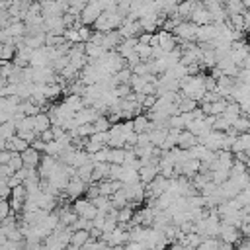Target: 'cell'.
Returning a JSON list of instances; mask_svg holds the SVG:
<instances>
[{"label":"cell","mask_w":250,"mask_h":250,"mask_svg":"<svg viewBox=\"0 0 250 250\" xmlns=\"http://www.w3.org/2000/svg\"><path fill=\"white\" fill-rule=\"evenodd\" d=\"M102 12H104V6L100 4V0H88L86 6H84L82 12H80V20H82L84 25H92L94 20H96Z\"/></svg>","instance_id":"1"},{"label":"cell","mask_w":250,"mask_h":250,"mask_svg":"<svg viewBox=\"0 0 250 250\" xmlns=\"http://www.w3.org/2000/svg\"><path fill=\"white\" fill-rule=\"evenodd\" d=\"M195 29H197V25H195L193 21L182 20V21L172 29V33L180 39V43H182V41H195Z\"/></svg>","instance_id":"2"},{"label":"cell","mask_w":250,"mask_h":250,"mask_svg":"<svg viewBox=\"0 0 250 250\" xmlns=\"http://www.w3.org/2000/svg\"><path fill=\"white\" fill-rule=\"evenodd\" d=\"M129 199V203H137L141 205L145 201V184L139 180V182H133V184H123L121 188Z\"/></svg>","instance_id":"3"},{"label":"cell","mask_w":250,"mask_h":250,"mask_svg":"<svg viewBox=\"0 0 250 250\" xmlns=\"http://www.w3.org/2000/svg\"><path fill=\"white\" fill-rule=\"evenodd\" d=\"M86 186H88V184H86L84 180H80L78 176H74V178H70V180H68V184H66V188H64V193H66V197L72 201V199H76V197L84 195Z\"/></svg>","instance_id":"4"},{"label":"cell","mask_w":250,"mask_h":250,"mask_svg":"<svg viewBox=\"0 0 250 250\" xmlns=\"http://www.w3.org/2000/svg\"><path fill=\"white\" fill-rule=\"evenodd\" d=\"M189 21H193L195 25H203V23H211V12L207 10V6H203L201 2L195 4V8L189 14Z\"/></svg>","instance_id":"5"},{"label":"cell","mask_w":250,"mask_h":250,"mask_svg":"<svg viewBox=\"0 0 250 250\" xmlns=\"http://www.w3.org/2000/svg\"><path fill=\"white\" fill-rule=\"evenodd\" d=\"M219 238L221 240H225V242H230L232 246L242 238V234H240V230H238V227H234V225H225V223H221V230H219Z\"/></svg>","instance_id":"6"},{"label":"cell","mask_w":250,"mask_h":250,"mask_svg":"<svg viewBox=\"0 0 250 250\" xmlns=\"http://www.w3.org/2000/svg\"><path fill=\"white\" fill-rule=\"evenodd\" d=\"M213 37H217V29H215V23H203V25H197L195 29V41L197 43H205V41H211Z\"/></svg>","instance_id":"7"},{"label":"cell","mask_w":250,"mask_h":250,"mask_svg":"<svg viewBox=\"0 0 250 250\" xmlns=\"http://www.w3.org/2000/svg\"><path fill=\"white\" fill-rule=\"evenodd\" d=\"M21 154V160H23V166H27V168H37L39 166V160H41V154L43 152H39L37 148H33L31 145L23 150V152H20Z\"/></svg>","instance_id":"8"},{"label":"cell","mask_w":250,"mask_h":250,"mask_svg":"<svg viewBox=\"0 0 250 250\" xmlns=\"http://www.w3.org/2000/svg\"><path fill=\"white\" fill-rule=\"evenodd\" d=\"M88 238H90V230H86V229H76V230H72V234H70L68 248L78 250V248H82V244H84Z\"/></svg>","instance_id":"9"},{"label":"cell","mask_w":250,"mask_h":250,"mask_svg":"<svg viewBox=\"0 0 250 250\" xmlns=\"http://www.w3.org/2000/svg\"><path fill=\"white\" fill-rule=\"evenodd\" d=\"M121 35H119V31L117 29H109V31H104V39H102V47L105 49V51H109V49H115L119 43H121Z\"/></svg>","instance_id":"10"},{"label":"cell","mask_w":250,"mask_h":250,"mask_svg":"<svg viewBox=\"0 0 250 250\" xmlns=\"http://www.w3.org/2000/svg\"><path fill=\"white\" fill-rule=\"evenodd\" d=\"M195 143H199V141H197V135H193V133L188 131V129H182L180 135H178L176 146H180V148H191Z\"/></svg>","instance_id":"11"},{"label":"cell","mask_w":250,"mask_h":250,"mask_svg":"<svg viewBox=\"0 0 250 250\" xmlns=\"http://www.w3.org/2000/svg\"><path fill=\"white\" fill-rule=\"evenodd\" d=\"M197 2H199V0H180V2L176 4L174 14L180 16L182 20H189V14H191V10L195 8Z\"/></svg>","instance_id":"12"},{"label":"cell","mask_w":250,"mask_h":250,"mask_svg":"<svg viewBox=\"0 0 250 250\" xmlns=\"http://www.w3.org/2000/svg\"><path fill=\"white\" fill-rule=\"evenodd\" d=\"M29 64L31 66H41V64H51L49 57H47V51H45V45L43 47H37L31 51V57H29Z\"/></svg>","instance_id":"13"},{"label":"cell","mask_w":250,"mask_h":250,"mask_svg":"<svg viewBox=\"0 0 250 250\" xmlns=\"http://www.w3.org/2000/svg\"><path fill=\"white\" fill-rule=\"evenodd\" d=\"M156 176H158V164H145V166L139 168V180L143 184L152 182Z\"/></svg>","instance_id":"14"},{"label":"cell","mask_w":250,"mask_h":250,"mask_svg":"<svg viewBox=\"0 0 250 250\" xmlns=\"http://www.w3.org/2000/svg\"><path fill=\"white\" fill-rule=\"evenodd\" d=\"M27 146H29V141H25V139H21V137H18V135H14V137L6 139V150L23 152Z\"/></svg>","instance_id":"15"},{"label":"cell","mask_w":250,"mask_h":250,"mask_svg":"<svg viewBox=\"0 0 250 250\" xmlns=\"http://www.w3.org/2000/svg\"><path fill=\"white\" fill-rule=\"evenodd\" d=\"M109 174V162H94V170H92V182H100L105 180Z\"/></svg>","instance_id":"16"},{"label":"cell","mask_w":250,"mask_h":250,"mask_svg":"<svg viewBox=\"0 0 250 250\" xmlns=\"http://www.w3.org/2000/svg\"><path fill=\"white\" fill-rule=\"evenodd\" d=\"M84 53H86L88 59H100V57L105 53V49H104L102 45H96V43H92V41H86Z\"/></svg>","instance_id":"17"},{"label":"cell","mask_w":250,"mask_h":250,"mask_svg":"<svg viewBox=\"0 0 250 250\" xmlns=\"http://www.w3.org/2000/svg\"><path fill=\"white\" fill-rule=\"evenodd\" d=\"M51 127V119H49V113H45V111H39L37 115H35V133L39 135L41 131H45V129H49Z\"/></svg>","instance_id":"18"},{"label":"cell","mask_w":250,"mask_h":250,"mask_svg":"<svg viewBox=\"0 0 250 250\" xmlns=\"http://www.w3.org/2000/svg\"><path fill=\"white\" fill-rule=\"evenodd\" d=\"M236 133H248L250 131V119H248V115H238L234 121H232V125H230Z\"/></svg>","instance_id":"19"},{"label":"cell","mask_w":250,"mask_h":250,"mask_svg":"<svg viewBox=\"0 0 250 250\" xmlns=\"http://www.w3.org/2000/svg\"><path fill=\"white\" fill-rule=\"evenodd\" d=\"M16 55V43L14 41H6L0 45V61H12Z\"/></svg>","instance_id":"20"},{"label":"cell","mask_w":250,"mask_h":250,"mask_svg":"<svg viewBox=\"0 0 250 250\" xmlns=\"http://www.w3.org/2000/svg\"><path fill=\"white\" fill-rule=\"evenodd\" d=\"M119 180H121L123 184H133V182H139V170L129 168V166H123Z\"/></svg>","instance_id":"21"},{"label":"cell","mask_w":250,"mask_h":250,"mask_svg":"<svg viewBox=\"0 0 250 250\" xmlns=\"http://www.w3.org/2000/svg\"><path fill=\"white\" fill-rule=\"evenodd\" d=\"M223 4H225V10H227V16H232V14H242V12L246 10L242 0H227V2H223Z\"/></svg>","instance_id":"22"},{"label":"cell","mask_w":250,"mask_h":250,"mask_svg":"<svg viewBox=\"0 0 250 250\" xmlns=\"http://www.w3.org/2000/svg\"><path fill=\"white\" fill-rule=\"evenodd\" d=\"M146 82H148L146 74H131L129 86H131V90H133V92H141V90H143V86H145Z\"/></svg>","instance_id":"23"},{"label":"cell","mask_w":250,"mask_h":250,"mask_svg":"<svg viewBox=\"0 0 250 250\" xmlns=\"http://www.w3.org/2000/svg\"><path fill=\"white\" fill-rule=\"evenodd\" d=\"M148 117H146V113L143 111V113H139V115H135L133 117V129L137 131V133H141V131H146L148 129Z\"/></svg>","instance_id":"24"},{"label":"cell","mask_w":250,"mask_h":250,"mask_svg":"<svg viewBox=\"0 0 250 250\" xmlns=\"http://www.w3.org/2000/svg\"><path fill=\"white\" fill-rule=\"evenodd\" d=\"M109 199H111V205H113L115 209H121V207H125V205L129 203V199H127V195H125L123 189H117L115 193H111Z\"/></svg>","instance_id":"25"},{"label":"cell","mask_w":250,"mask_h":250,"mask_svg":"<svg viewBox=\"0 0 250 250\" xmlns=\"http://www.w3.org/2000/svg\"><path fill=\"white\" fill-rule=\"evenodd\" d=\"M131 74H133V70H131V68L125 64V66H123V68H119V70H117L113 76H115V82H117V84H129Z\"/></svg>","instance_id":"26"},{"label":"cell","mask_w":250,"mask_h":250,"mask_svg":"<svg viewBox=\"0 0 250 250\" xmlns=\"http://www.w3.org/2000/svg\"><path fill=\"white\" fill-rule=\"evenodd\" d=\"M135 51H137V55L141 57V61H148V59L152 57V47L146 45V43H137V45H135Z\"/></svg>","instance_id":"27"},{"label":"cell","mask_w":250,"mask_h":250,"mask_svg":"<svg viewBox=\"0 0 250 250\" xmlns=\"http://www.w3.org/2000/svg\"><path fill=\"white\" fill-rule=\"evenodd\" d=\"M123 158H125V148H111V146H109V156H107V162L123 164Z\"/></svg>","instance_id":"28"},{"label":"cell","mask_w":250,"mask_h":250,"mask_svg":"<svg viewBox=\"0 0 250 250\" xmlns=\"http://www.w3.org/2000/svg\"><path fill=\"white\" fill-rule=\"evenodd\" d=\"M0 135H2L4 139L14 137V135H16V123H14V121H4V123H0Z\"/></svg>","instance_id":"29"},{"label":"cell","mask_w":250,"mask_h":250,"mask_svg":"<svg viewBox=\"0 0 250 250\" xmlns=\"http://www.w3.org/2000/svg\"><path fill=\"white\" fill-rule=\"evenodd\" d=\"M109 119L105 115H98L94 119V131H109Z\"/></svg>","instance_id":"30"},{"label":"cell","mask_w":250,"mask_h":250,"mask_svg":"<svg viewBox=\"0 0 250 250\" xmlns=\"http://www.w3.org/2000/svg\"><path fill=\"white\" fill-rule=\"evenodd\" d=\"M8 166L16 172V170H20L21 166H23V160H21V154L20 152H14L12 150V154H10V158H8Z\"/></svg>","instance_id":"31"},{"label":"cell","mask_w":250,"mask_h":250,"mask_svg":"<svg viewBox=\"0 0 250 250\" xmlns=\"http://www.w3.org/2000/svg\"><path fill=\"white\" fill-rule=\"evenodd\" d=\"M62 37H64V41H68V43H76V41H80V37H78V29H76V27H64Z\"/></svg>","instance_id":"32"},{"label":"cell","mask_w":250,"mask_h":250,"mask_svg":"<svg viewBox=\"0 0 250 250\" xmlns=\"http://www.w3.org/2000/svg\"><path fill=\"white\" fill-rule=\"evenodd\" d=\"M107 146H111V148H125V137L123 135H109Z\"/></svg>","instance_id":"33"},{"label":"cell","mask_w":250,"mask_h":250,"mask_svg":"<svg viewBox=\"0 0 250 250\" xmlns=\"http://www.w3.org/2000/svg\"><path fill=\"white\" fill-rule=\"evenodd\" d=\"M230 127V121L225 117V115H217V119H215V123H213V129H217V131H227Z\"/></svg>","instance_id":"34"},{"label":"cell","mask_w":250,"mask_h":250,"mask_svg":"<svg viewBox=\"0 0 250 250\" xmlns=\"http://www.w3.org/2000/svg\"><path fill=\"white\" fill-rule=\"evenodd\" d=\"M92 31H94V29H92L90 25H84V23H82V25L78 27V37H80V41H84V43H86V41H90Z\"/></svg>","instance_id":"35"},{"label":"cell","mask_w":250,"mask_h":250,"mask_svg":"<svg viewBox=\"0 0 250 250\" xmlns=\"http://www.w3.org/2000/svg\"><path fill=\"white\" fill-rule=\"evenodd\" d=\"M90 139H94V141H98V143H102V145H107V141H109V131H94V133L90 135Z\"/></svg>","instance_id":"36"},{"label":"cell","mask_w":250,"mask_h":250,"mask_svg":"<svg viewBox=\"0 0 250 250\" xmlns=\"http://www.w3.org/2000/svg\"><path fill=\"white\" fill-rule=\"evenodd\" d=\"M156 94H145V98H143V102H141V105H143V109H150V107H154V104H156Z\"/></svg>","instance_id":"37"},{"label":"cell","mask_w":250,"mask_h":250,"mask_svg":"<svg viewBox=\"0 0 250 250\" xmlns=\"http://www.w3.org/2000/svg\"><path fill=\"white\" fill-rule=\"evenodd\" d=\"M205 68L199 64V62H189V64H186V74H191V76H195V74H199V72H203Z\"/></svg>","instance_id":"38"},{"label":"cell","mask_w":250,"mask_h":250,"mask_svg":"<svg viewBox=\"0 0 250 250\" xmlns=\"http://www.w3.org/2000/svg\"><path fill=\"white\" fill-rule=\"evenodd\" d=\"M236 80L242 82V84H248V86H250V68H238Z\"/></svg>","instance_id":"39"},{"label":"cell","mask_w":250,"mask_h":250,"mask_svg":"<svg viewBox=\"0 0 250 250\" xmlns=\"http://www.w3.org/2000/svg\"><path fill=\"white\" fill-rule=\"evenodd\" d=\"M137 62H141V57L137 55V51H131V53L125 57V64H127L129 68H133Z\"/></svg>","instance_id":"40"},{"label":"cell","mask_w":250,"mask_h":250,"mask_svg":"<svg viewBox=\"0 0 250 250\" xmlns=\"http://www.w3.org/2000/svg\"><path fill=\"white\" fill-rule=\"evenodd\" d=\"M10 213H12V209H10V201H8V199H0V221L6 219Z\"/></svg>","instance_id":"41"},{"label":"cell","mask_w":250,"mask_h":250,"mask_svg":"<svg viewBox=\"0 0 250 250\" xmlns=\"http://www.w3.org/2000/svg\"><path fill=\"white\" fill-rule=\"evenodd\" d=\"M203 84H205V90H215L217 88V78L213 74H205Z\"/></svg>","instance_id":"42"},{"label":"cell","mask_w":250,"mask_h":250,"mask_svg":"<svg viewBox=\"0 0 250 250\" xmlns=\"http://www.w3.org/2000/svg\"><path fill=\"white\" fill-rule=\"evenodd\" d=\"M10 191H12V188L6 184V180L0 178V199H8L10 197Z\"/></svg>","instance_id":"43"},{"label":"cell","mask_w":250,"mask_h":250,"mask_svg":"<svg viewBox=\"0 0 250 250\" xmlns=\"http://www.w3.org/2000/svg\"><path fill=\"white\" fill-rule=\"evenodd\" d=\"M238 107H240V113H242V115H250V100H248V98L240 100V102H238Z\"/></svg>","instance_id":"44"},{"label":"cell","mask_w":250,"mask_h":250,"mask_svg":"<svg viewBox=\"0 0 250 250\" xmlns=\"http://www.w3.org/2000/svg\"><path fill=\"white\" fill-rule=\"evenodd\" d=\"M39 139H43L45 143H49V141H53V139H55V135H53V131H51V127H49V129H45V131H41V133H39Z\"/></svg>","instance_id":"45"},{"label":"cell","mask_w":250,"mask_h":250,"mask_svg":"<svg viewBox=\"0 0 250 250\" xmlns=\"http://www.w3.org/2000/svg\"><path fill=\"white\" fill-rule=\"evenodd\" d=\"M137 37H139V43H146V45H148V43H150L152 33H150V31H141Z\"/></svg>","instance_id":"46"},{"label":"cell","mask_w":250,"mask_h":250,"mask_svg":"<svg viewBox=\"0 0 250 250\" xmlns=\"http://www.w3.org/2000/svg\"><path fill=\"white\" fill-rule=\"evenodd\" d=\"M242 18H244V29H248L250 27V10H244Z\"/></svg>","instance_id":"47"},{"label":"cell","mask_w":250,"mask_h":250,"mask_svg":"<svg viewBox=\"0 0 250 250\" xmlns=\"http://www.w3.org/2000/svg\"><path fill=\"white\" fill-rule=\"evenodd\" d=\"M248 100H250V90H248Z\"/></svg>","instance_id":"48"}]
</instances>
